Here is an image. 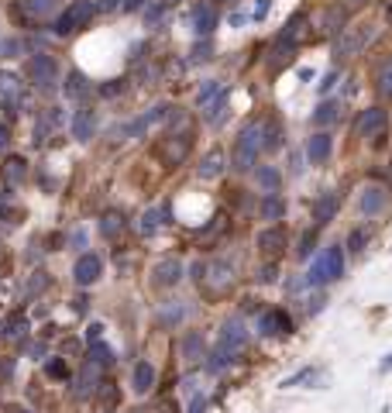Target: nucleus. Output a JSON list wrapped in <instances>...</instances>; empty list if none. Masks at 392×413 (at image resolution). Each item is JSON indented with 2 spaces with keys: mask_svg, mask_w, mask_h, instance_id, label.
<instances>
[{
  "mask_svg": "<svg viewBox=\"0 0 392 413\" xmlns=\"http://www.w3.org/2000/svg\"><path fill=\"white\" fill-rule=\"evenodd\" d=\"M258 152H265V124H262V121H248L234 138L231 169H234V173H248L258 162Z\"/></svg>",
  "mask_w": 392,
  "mask_h": 413,
  "instance_id": "f257e3e1",
  "label": "nucleus"
},
{
  "mask_svg": "<svg viewBox=\"0 0 392 413\" xmlns=\"http://www.w3.org/2000/svg\"><path fill=\"white\" fill-rule=\"evenodd\" d=\"M193 275L200 279V286H207L210 293H224L234 286V265L227 258H210V262H196Z\"/></svg>",
  "mask_w": 392,
  "mask_h": 413,
  "instance_id": "f03ea898",
  "label": "nucleus"
},
{
  "mask_svg": "<svg viewBox=\"0 0 392 413\" xmlns=\"http://www.w3.org/2000/svg\"><path fill=\"white\" fill-rule=\"evenodd\" d=\"M375 39V28L372 24H358V28H344L341 31V39L334 45V56L337 59H354V56H361L365 52V45Z\"/></svg>",
  "mask_w": 392,
  "mask_h": 413,
  "instance_id": "7ed1b4c3",
  "label": "nucleus"
},
{
  "mask_svg": "<svg viewBox=\"0 0 392 413\" xmlns=\"http://www.w3.org/2000/svg\"><path fill=\"white\" fill-rule=\"evenodd\" d=\"M97 14V4L93 0H73L66 11H62L59 18H56V35H69V31H76V28H83L86 21Z\"/></svg>",
  "mask_w": 392,
  "mask_h": 413,
  "instance_id": "20e7f679",
  "label": "nucleus"
},
{
  "mask_svg": "<svg viewBox=\"0 0 392 413\" xmlns=\"http://www.w3.org/2000/svg\"><path fill=\"white\" fill-rule=\"evenodd\" d=\"M24 69H28V79H31L38 90H52V86L59 83V62L52 59V56H45V52L31 56Z\"/></svg>",
  "mask_w": 392,
  "mask_h": 413,
  "instance_id": "39448f33",
  "label": "nucleus"
},
{
  "mask_svg": "<svg viewBox=\"0 0 392 413\" xmlns=\"http://www.w3.org/2000/svg\"><path fill=\"white\" fill-rule=\"evenodd\" d=\"M244 345H248V331H244V320H241V317H231V320H224L217 348H224V352L231 355V358H237V355L244 352Z\"/></svg>",
  "mask_w": 392,
  "mask_h": 413,
  "instance_id": "423d86ee",
  "label": "nucleus"
},
{
  "mask_svg": "<svg viewBox=\"0 0 392 413\" xmlns=\"http://www.w3.org/2000/svg\"><path fill=\"white\" fill-rule=\"evenodd\" d=\"M358 135L361 138H372V141H382L386 138V128H389V114L382 111V107H368V111H361V118H358Z\"/></svg>",
  "mask_w": 392,
  "mask_h": 413,
  "instance_id": "0eeeda50",
  "label": "nucleus"
},
{
  "mask_svg": "<svg viewBox=\"0 0 392 413\" xmlns=\"http://www.w3.org/2000/svg\"><path fill=\"white\" fill-rule=\"evenodd\" d=\"M190 145H193L190 131H182V135H169L165 141H162L158 155H162V162H165V165H179L182 158L190 155Z\"/></svg>",
  "mask_w": 392,
  "mask_h": 413,
  "instance_id": "6e6552de",
  "label": "nucleus"
},
{
  "mask_svg": "<svg viewBox=\"0 0 392 413\" xmlns=\"http://www.w3.org/2000/svg\"><path fill=\"white\" fill-rule=\"evenodd\" d=\"M258 252L265 258H275L282 248H286V228H279V224H269V228H262L255 238Z\"/></svg>",
  "mask_w": 392,
  "mask_h": 413,
  "instance_id": "1a4fd4ad",
  "label": "nucleus"
},
{
  "mask_svg": "<svg viewBox=\"0 0 392 413\" xmlns=\"http://www.w3.org/2000/svg\"><path fill=\"white\" fill-rule=\"evenodd\" d=\"M169 114H172V107H169V103H155L152 111H145V114H141V118H138V121H131V124L124 128V135H131V138L145 135V131H148L152 124H158V121H165V118H169Z\"/></svg>",
  "mask_w": 392,
  "mask_h": 413,
  "instance_id": "9d476101",
  "label": "nucleus"
},
{
  "mask_svg": "<svg viewBox=\"0 0 392 413\" xmlns=\"http://www.w3.org/2000/svg\"><path fill=\"white\" fill-rule=\"evenodd\" d=\"M100 272H103V262H100L97 255H79L76 258V265H73V279H76L79 286H93L100 279Z\"/></svg>",
  "mask_w": 392,
  "mask_h": 413,
  "instance_id": "9b49d317",
  "label": "nucleus"
},
{
  "mask_svg": "<svg viewBox=\"0 0 392 413\" xmlns=\"http://www.w3.org/2000/svg\"><path fill=\"white\" fill-rule=\"evenodd\" d=\"M337 210H341V193H320V197L314 200V220L316 228H324V224H331L334 217H337Z\"/></svg>",
  "mask_w": 392,
  "mask_h": 413,
  "instance_id": "f8f14e48",
  "label": "nucleus"
},
{
  "mask_svg": "<svg viewBox=\"0 0 392 413\" xmlns=\"http://www.w3.org/2000/svg\"><path fill=\"white\" fill-rule=\"evenodd\" d=\"M386 203H389V193H386L382 186H365V190H361V200H358V207H361L365 217H378L386 210Z\"/></svg>",
  "mask_w": 392,
  "mask_h": 413,
  "instance_id": "ddd939ff",
  "label": "nucleus"
},
{
  "mask_svg": "<svg viewBox=\"0 0 392 413\" xmlns=\"http://www.w3.org/2000/svg\"><path fill=\"white\" fill-rule=\"evenodd\" d=\"M344 24H348V7H341V4L324 7V14H320V35H341Z\"/></svg>",
  "mask_w": 392,
  "mask_h": 413,
  "instance_id": "4468645a",
  "label": "nucleus"
},
{
  "mask_svg": "<svg viewBox=\"0 0 392 413\" xmlns=\"http://www.w3.org/2000/svg\"><path fill=\"white\" fill-rule=\"evenodd\" d=\"M258 331L262 335H289L293 320L286 317V310H265V314L258 317Z\"/></svg>",
  "mask_w": 392,
  "mask_h": 413,
  "instance_id": "2eb2a0df",
  "label": "nucleus"
},
{
  "mask_svg": "<svg viewBox=\"0 0 392 413\" xmlns=\"http://www.w3.org/2000/svg\"><path fill=\"white\" fill-rule=\"evenodd\" d=\"M21 93H24V83H21L14 73H4V69H0V100L7 103L11 114H14V107L21 103Z\"/></svg>",
  "mask_w": 392,
  "mask_h": 413,
  "instance_id": "dca6fc26",
  "label": "nucleus"
},
{
  "mask_svg": "<svg viewBox=\"0 0 392 413\" xmlns=\"http://www.w3.org/2000/svg\"><path fill=\"white\" fill-rule=\"evenodd\" d=\"M334 152V138L327 135V131H316V135H310V141H306V158L314 162V165H320V162H327Z\"/></svg>",
  "mask_w": 392,
  "mask_h": 413,
  "instance_id": "f3484780",
  "label": "nucleus"
},
{
  "mask_svg": "<svg viewBox=\"0 0 392 413\" xmlns=\"http://www.w3.org/2000/svg\"><path fill=\"white\" fill-rule=\"evenodd\" d=\"M152 275H155V286H176L182 279V262L179 258H162Z\"/></svg>",
  "mask_w": 392,
  "mask_h": 413,
  "instance_id": "a211bd4d",
  "label": "nucleus"
},
{
  "mask_svg": "<svg viewBox=\"0 0 392 413\" xmlns=\"http://www.w3.org/2000/svg\"><path fill=\"white\" fill-rule=\"evenodd\" d=\"M217 28V11L210 7V4H200L193 11V31L200 35V39H210Z\"/></svg>",
  "mask_w": 392,
  "mask_h": 413,
  "instance_id": "6ab92c4d",
  "label": "nucleus"
},
{
  "mask_svg": "<svg viewBox=\"0 0 392 413\" xmlns=\"http://www.w3.org/2000/svg\"><path fill=\"white\" fill-rule=\"evenodd\" d=\"M220 173H224V152H220V148H210V152L203 155V162H200L196 176L200 179H217Z\"/></svg>",
  "mask_w": 392,
  "mask_h": 413,
  "instance_id": "aec40b11",
  "label": "nucleus"
},
{
  "mask_svg": "<svg viewBox=\"0 0 392 413\" xmlns=\"http://www.w3.org/2000/svg\"><path fill=\"white\" fill-rule=\"evenodd\" d=\"M131 386H135V393H148L152 386H155V365L152 362H138L135 365V375H131Z\"/></svg>",
  "mask_w": 392,
  "mask_h": 413,
  "instance_id": "412c9836",
  "label": "nucleus"
},
{
  "mask_svg": "<svg viewBox=\"0 0 392 413\" xmlns=\"http://www.w3.org/2000/svg\"><path fill=\"white\" fill-rule=\"evenodd\" d=\"M258 214L265 217V220H282L286 217V200L279 197V193H265V197L258 200Z\"/></svg>",
  "mask_w": 392,
  "mask_h": 413,
  "instance_id": "4be33fe9",
  "label": "nucleus"
},
{
  "mask_svg": "<svg viewBox=\"0 0 392 413\" xmlns=\"http://www.w3.org/2000/svg\"><path fill=\"white\" fill-rule=\"evenodd\" d=\"M93 128H97V118H93V111H90V107L76 111V118H73V135H76L79 141H90V138H93Z\"/></svg>",
  "mask_w": 392,
  "mask_h": 413,
  "instance_id": "5701e85b",
  "label": "nucleus"
},
{
  "mask_svg": "<svg viewBox=\"0 0 392 413\" xmlns=\"http://www.w3.org/2000/svg\"><path fill=\"white\" fill-rule=\"evenodd\" d=\"M320 255H324V265H327V275H331V282L344 275V248H341V245H331V248H324Z\"/></svg>",
  "mask_w": 392,
  "mask_h": 413,
  "instance_id": "b1692460",
  "label": "nucleus"
},
{
  "mask_svg": "<svg viewBox=\"0 0 392 413\" xmlns=\"http://www.w3.org/2000/svg\"><path fill=\"white\" fill-rule=\"evenodd\" d=\"M24 176H28V162L21 155H11L4 162V183H7V186H21Z\"/></svg>",
  "mask_w": 392,
  "mask_h": 413,
  "instance_id": "393cba45",
  "label": "nucleus"
},
{
  "mask_svg": "<svg viewBox=\"0 0 392 413\" xmlns=\"http://www.w3.org/2000/svg\"><path fill=\"white\" fill-rule=\"evenodd\" d=\"M255 183L265 190V193H279V186H282V173H279L275 165H258V169H255Z\"/></svg>",
  "mask_w": 392,
  "mask_h": 413,
  "instance_id": "a878e982",
  "label": "nucleus"
},
{
  "mask_svg": "<svg viewBox=\"0 0 392 413\" xmlns=\"http://www.w3.org/2000/svg\"><path fill=\"white\" fill-rule=\"evenodd\" d=\"M86 93H90V79L83 76V73H69V76H66V97L83 100Z\"/></svg>",
  "mask_w": 392,
  "mask_h": 413,
  "instance_id": "bb28decb",
  "label": "nucleus"
},
{
  "mask_svg": "<svg viewBox=\"0 0 392 413\" xmlns=\"http://www.w3.org/2000/svg\"><path fill=\"white\" fill-rule=\"evenodd\" d=\"M337 111H341V103H337V100H320V103H316V111H314V124H320V128H324V124H334V121L341 118Z\"/></svg>",
  "mask_w": 392,
  "mask_h": 413,
  "instance_id": "cd10ccee",
  "label": "nucleus"
},
{
  "mask_svg": "<svg viewBox=\"0 0 392 413\" xmlns=\"http://www.w3.org/2000/svg\"><path fill=\"white\" fill-rule=\"evenodd\" d=\"M120 231H124V214L107 210V214L100 217V235H103V238H118Z\"/></svg>",
  "mask_w": 392,
  "mask_h": 413,
  "instance_id": "c85d7f7f",
  "label": "nucleus"
},
{
  "mask_svg": "<svg viewBox=\"0 0 392 413\" xmlns=\"http://www.w3.org/2000/svg\"><path fill=\"white\" fill-rule=\"evenodd\" d=\"M303 282H306V286H327V282H331V275H327V265H324V255L314 258V265L306 269Z\"/></svg>",
  "mask_w": 392,
  "mask_h": 413,
  "instance_id": "c756f323",
  "label": "nucleus"
},
{
  "mask_svg": "<svg viewBox=\"0 0 392 413\" xmlns=\"http://www.w3.org/2000/svg\"><path fill=\"white\" fill-rule=\"evenodd\" d=\"M182 317H186V307H182L179 300H169V303H162V307H158V320H162V324H169V327L179 324Z\"/></svg>",
  "mask_w": 392,
  "mask_h": 413,
  "instance_id": "7c9ffc66",
  "label": "nucleus"
},
{
  "mask_svg": "<svg viewBox=\"0 0 392 413\" xmlns=\"http://www.w3.org/2000/svg\"><path fill=\"white\" fill-rule=\"evenodd\" d=\"M227 97H231V93H227V90H220V93H217V97L203 107V118L210 121V124H220V118H224V107H227Z\"/></svg>",
  "mask_w": 392,
  "mask_h": 413,
  "instance_id": "2f4dec72",
  "label": "nucleus"
},
{
  "mask_svg": "<svg viewBox=\"0 0 392 413\" xmlns=\"http://www.w3.org/2000/svg\"><path fill=\"white\" fill-rule=\"evenodd\" d=\"M303 24H306V14H303V11H296L293 18L286 21V28H282V35H279V41H296L299 35H303Z\"/></svg>",
  "mask_w": 392,
  "mask_h": 413,
  "instance_id": "473e14b6",
  "label": "nucleus"
},
{
  "mask_svg": "<svg viewBox=\"0 0 392 413\" xmlns=\"http://www.w3.org/2000/svg\"><path fill=\"white\" fill-rule=\"evenodd\" d=\"M262 124H265V152L282 148V128H279V121H262Z\"/></svg>",
  "mask_w": 392,
  "mask_h": 413,
  "instance_id": "72a5a7b5",
  "label": "nucleus"
},
{
  "mask_svg": "<svg viewBox=\"0 0 392 413\" xmlns=\"http://www.w3.org/2000/svg\"><path fill=\"white\" fill-rule=\"evenodd\" d=\"M182 355L190 358V362H196V358H203V335H186L182 337Z\"/></svg>",
  "mask_w": 392,
  "mask_h": 413,
  "instance_id": "f704fd0d",
  "label": "nucleus"
},
{
  "mask_svg": "<svg viewBox=\"0 0 392 413\" xmlns=\"http://www.w3.org/2000/svg\"><path fill=\"white\" fill-rule=\"evenodd\" d=\"M28 331V320H24V314H11L7 320H4V337H21Z\"/></svg>",
  "mask_w": 392,
  "mask_h": 413,
  "instance_id": "c9c22d12",
  "label": "nucleus"
},
{
  "mask_svg": "<svg viewBox=\"0 0 392 413\" xmlns=\"http://www.w3.org/2000/svg\"><path fill=\"white\" fill-rule=\"evenodd\" d=\"M375 83H378V93H382L386 100H392V59L382 62V69H378V79H375Z\"/></svg>",
  "mask_w": 392,
  "mask_h": 413,
  "instance_id": "e433bc0d",
  "label": "nucleus"
},
{
  "mask_svg": "<svg viewBox=\"0 0 392 413\" xmlns=\"http://www.w3.org/2000/svg\"><path fill=\"white\" fill-rule=\"evenodd\" d=\"M220 90H224V86H220V79H207V83L200 86V93H196V103H200V107H207V103H210Z\"/></svg>",
  "mask_w": 392,
  "mask_h": 413,
  "instance_id": "4c0bfd02",
  "label": "nucleus"
},
{
  "mask_svg": "<svg viewBox=\"0 0 392 413\" xmlns=\"http://www.w3.org/2000/svg\"><path fill=\"white\" fill-rule=\"evenodd\" d=\"M314 245H316V228H306V231H303V238H299V248H296V255H299V258H310Z\"/></svg>",
  "mask_w": 392,
  "mask_h": 413,
  "instance_id": "58836bf2",
  "label": "nucleus"
},
{
  "mask_svg": "<svg viewBox=\"0 0 392 413\" xmlns=\"http://www.w3.org/2000/svg\"><path fill=\"white\" fill-rule=\"evenodd\" d=\"M158 217H162V210H148V214L141 217V224H138V231L145 238H152L158 231Z\"/></svg>",
  "mask_w": 392,
  "mask_h": 413,
  "instance_id": "ea45409f",
  "label": "nucleus"
},
{
  "mask_svg": "<svg viewBox=\"0 0 392 413\" xmlns=\"http://www.w3.org/2000/svg\"><path fill=\"white\" fill-rule=\"evenodd\" d=\"M90 362H97L100 369H107V365H114V352H110L107 345L93 341V358H90Z\"/></svg>",
  "mask_w": 392,
  "mask_h": 413,
  "instance_id": "a19ab883",
  "label": "nucleus"
},
{
  "mask_svg": "<svg viewBox=\"0 0 392 413\" xmlns=\"http://www.w3.org/2000/svg\"><path fill=\"white\" fill-rule=\"evenodd\" d=\"M24 7H28V14H35V18H45V14H52L56 0H24Z\"/></svg>",
  "mask_w": 392,
  "mask_h": 413,
  "instance_id": "79ce46f5",
  "label": "nucleus"
},
{
  "mask_svg": "<svg viewBox=\"0 0 392 413\" xmlns=\"http://www.w3.org/2000/svg\"><path fill=\"white\" fill-rule=\"evenodd\" d=\"M162 18H165V4H148V7H145V21H148V28L162 24Z\"/></svg>",
  "mask_w": 392,
  "mask_h": 413,
  "instance_id": "37998d69",
  "label": "nucleus"
},
{
  "mask_svg": "<svg viewBox=\"0 0 392 413\" xmlns=\"http://www.w3.org/2000/svg\"><path fill=\"white\" fill-rule=\"evenodd\" d=\"M365 228H354L351 235H348V252H361V248H365Z\"/></svg>",
  "mask_w": 392,
  "mask_h": 413,
  "instance_id": "c03bdc74",
  "label": "nucleus"
},
{
  "mask_svg": "<svg viewBox=\"0 0 392 413\" xmlns=\"http://www.w3.org/2000/svg\"><path fill=\"white\" fill-rule=\"evenodd\" d=\"M45 286H48V275H45V272H35V275H31V279H28V296L41 293Z\"/></svg>",
  "mask_w": 392,
  "mask_h": 413,
  "instance_id": "a18cd8bd",
  "label": "nucleus"
},
{
  "mask_svg": "<svg viewBox=\"0 0 392 413\" xmlns=\"http://www.w3.org/2000/svg\"><path fill=\"white\" fill-rule=\"evenodd\" d=\"M45 372L52 375V379H66V375H69V369H66V362H62V358H52V362L45 365Z\"/></svg>",
  "mask_w": 392,
  "mask_h": 413,
  "instance_id": "49530a36",
  "label": "nucleus"
},
{
  "mask_svg": "<svg viewBox=\"0 0 392 413\" xmlns=\"http://www.w3.org/2000/svg\"><path fill=\"white\" fill-rule=\"evenodd\" d=\"M269 7H272V0H258L255 11H252V18H255V21H265V18H269Z\"/></svg>",
  "mask_w": 392,
  "mask_h": 413,
  "instance_id": "de8ad7c7",
  "label": "nucleus"
},
{
  "mask_svg": "<svg viewBox=\"0 0 392 413\" xmlns=\"http://www.w3.org/2000/svg\"><path fill=\"white\" fill-rule=\"evenodd\" d=\"M203 59H210V41H200L193 49V62H203Z\"/></svg>",
  "mask_w": 392,
  "mask_h": 413,
  "instance_id": "09e8293b",
  "label": "nucleus"
},
{
  "mask_svg": "<svg viewBox=\"0 0 392 413\" xmlns=\"http://www.w3.org/2000/svg\"><path fill=\"white\" fill-rule=\"evenodd\" d=\"M258 282H275V265H272V262L258 269Z\"/></svg>",
  "mask_w": 392,
  "mask_h": 413,
  "instance_id": "8fccbe9b",
  "label": "nucleus"
},
{
  "mask_svg": "<svg viewBox=\"0 0 392 413\" xmlns=\"http://www.w3.org/2000/svg\"><path fill=\"white\" fill-rule=\"evenodd\" d=\"M334 83H337V69H331V73H327V76H324V83H320V86H316V90H320V93H327V90H331Z\"/></svg>",
  "mask_w": 392,
  "mask_h": 413,
  "instance_id": "3c124183",
  "label": "nucleus"
},
{
  "mask_svg": "<svg viewBox=\"0 0 392 413\" xmlns=\"http://www.w3.org/2000/svg\"><path fill=\"white\" fill-rule=\"evenodd\" d=\"M120 86H124V83H120V79H114V83H110V86H103L100 93H103V97H114V93L120 90Z\"/></svg>",
  "mask_w": 392,
  "mask_h": 413,
  "instance_id": "603ef678",
  "label": "nucleus"
},
{
  "mask_svg": "<svg viewBox=\"0 0 392 413\" xmlns=\"http://www.w3.org/2000/svg\"><path fill=\"white\" fill-rule=\"evenodd\" d=\"M145 4H148V0H124V4H120V7H124V11H141V7H145Z\"/></svg>",
  "mask_w": 392,
  "mask_h": 413,
  "instance_id": "864d4df0",
  "label": "nucleus"
},
{
  "mask_svg": "<svg viewBox=\"0 0 392 413\" xmlns=\"http://www.w3.org/2000/svg\"><path fill=\"white\" fill-rule=\"evenodd\" d=\"M100 331H103L100 324H90V331H86V337H90V345H93V341H100Z\"/></svg>",
  "mask_w": 392,
  "mask_h": 413,
  "instance_id": "5fc2aeb1",
  "label": "nucleus"
},
{
  "mask_svg": "<svg viewBox=\"0 0 392 413\" xmlns=\"http://www.w3.org/2000/svg\"><path fill=\"white\" fill-rule=\"evenodd\" d=\"M97 7L100 11H114V7H120V0H100Z\"/></svg>",
  "mask_w": 392,
  "mask_h": 413,
  "instance_id": "6e6d98bb",
  "label": "nucleus"
},
{
  "mask_svg": "<svg viewBox=\"0 0 392 413\" xmlns=\"http://www.w3.org/2000/svg\"><path fill=\"white\" fill-rule=\"evenodd\" d=\"M203 410H207V403H203V399L196 396V399H193V407H190V413H203Z\"/></svg>",
  "mask_w": 392,
  "mask_h": 413,
  "instance_id": "4d7b16f0",
  "label": "nucleus"
},
{
  "mask_svg": "<svg viewBox=\"0 0 392 413\" xmlns=\"http://www.w3.org/2000/svg\"><path fill=\"white\" fill-rule=\"evenodd\" d=\"M4 148H7V128L0 124V152H4Z\"/></svg>",
  "mask_w": 392,
  "mask_h": 413,
  "instance_id": "13d9d810",
  "label": "nucleus"
},
{
  "mask_svg": "<svg viewBox=\"0 0 392 413\" xmlns=\"http://www.w3.org/2000/svg\"><path fill=\"white\" fill-rule=\"evenodd\" d=\"M361 4H365V0H348V7H361Z\"/></svg>",
  "mask_w": 392,
  "mask_h": 413,
  "instance_id": "bf43d9fd",
  "label": "nucleus"
},
{
  "mask_svg": "<svg viewBox=\"0 0 392 413\" xmlns=\"http://www.w3.org/2000/svg\"><path fill=\"white\" fill-rule=\"evenodd\" d=\"M386 18H389V24H392V0H389V7H386Z\"/></svg>",
  "mask_w": 392,
  "mask_h": 413,
  "instance_id": "052dcab7",
  "label": "nucleus"
},
{
  "mask_svg": "<svg viewBox=\"0 0 392 413\" xmlns=\"http://www.w3.org/2000/svg\"><path fill=\"white\" fill-rule=\"evenodd\" d=\"M11 413H31V410H11Z\"/></svg>",
  "mask_w": 392,
  "mask_h": 413,
  "instance_id": "680f3d73",
  "label": "nucleus"
}]
</instances>
